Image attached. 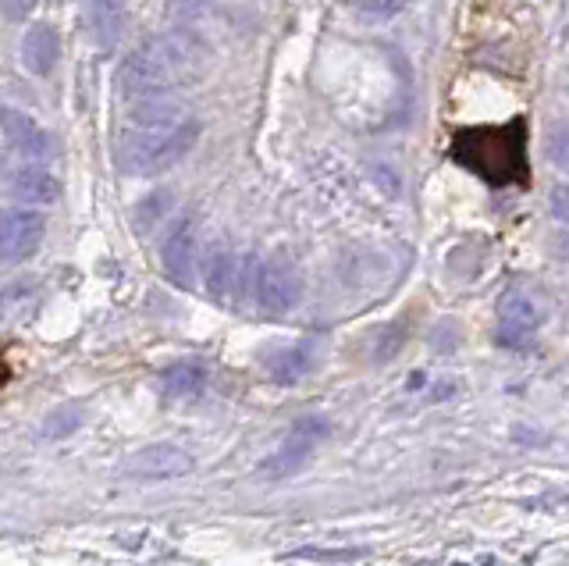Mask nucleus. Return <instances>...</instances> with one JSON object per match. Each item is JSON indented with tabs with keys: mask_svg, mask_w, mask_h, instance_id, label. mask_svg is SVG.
<instances>
[{
	"mask_svg": "<svg viewBox=\"0 0 569 566\" xmlns=\"http://www.w3.org/2000/svg\"><path fill=\"white\" fill-rule=\"evenodd\" d=\"M61 61V40L53 26L40 22V26H29V32L22 37V64L29 68L32 76H50L53 68Z\"/></svg>",
	"mask_w": 569,
	"mask_h": 566,
	"instance_id": "obj_11",
	"label": "nucleus"
},
{
	"mask_svg": "<svg viewBox=\"0 0 569 566\" xmlns=\"http://www.w3.org/2000/svg\"><path fill=\"white\" fill-rule=\"evenodd\" d=\"M317 360V352L310 342H299V346H289L274 352V357H267V367H271V375L278 381H299L302 375H310V367Z\"/></svg>",
	"mask_w": 569,
	"mask_h": 566,
	"instance_id": "obj_15",
	"label": "nucleus"
},
{
	"mask_svg": "<svg viewBox=\"0 0 569 566\" xmlns=\"http://www.w3.org/2000/svg\"><path fill=\"white\" fill-rule=\"evenodd\" d=\"M11 192L22 203H36V207H47L61 197V182H58V175H50L47 168L40 165H26V168H18L14 171V179H11Z\"/></svg>",
	"mask_w": 569,
	"mask_h": 566,
	"instance_id": "obj_13",
	"label": "nucleus"
},
{
	"mask_svg": "<svg viewBox=\"0 0 569 566\" xmlns=\"http://www.w3.org/2000/svg\"><path fill=\"white\" fill-rule=\"evenodd\" d=\"M406 325L402 321H396V325H385V328H378L373 331V339L381 342V349H373V360H391L399 352V346H402V339H406Z\"/></svg>",
	"mask_w": 569,
	"mask_h": 566,
	"instance_id": "obj_16",
	"label": "nucleus"
},
{
	"mask_svg": "<svg viewBox=\"0 0 569 566\" xmlns=\"http://www.w3.org/2000/svg\"><path fill=\"white\" fill-rule=\"evenodd\" d=\"M47 236V218L29 207H0V264L29 260Z\"/></svg>",
	"mask_w": 569,
	"mask_h": 566,
	"instance_id": "obj_6",
	"label": "nucleus"
},
{
	"mask_svg": "<svg viewBox=\"0 0 569 566\" xmlns=\"http://www.w3.org/2000/svg\"><path fill=\"white\" fill-rule=\"evenodd\" d=\"M189 470H192V456L178 446H168V441L139 449L121 464V474L136 477V481H171V477H182Z\"/></svg>",
	"mask_w": 569,
	"mask_h": 566,
	"instance_id": "obj_7",
	"label": "nucleus"
},
{
	"mask_svg": "<svg viewBox=\"0 0 569 566\" xmlns=\"http://www.w3.org/2000/svg\"><path fill=\"white\" fill-rule=\"evenodd\" d=\"M196 72V58L192 50L182 40L160 37L136 47L129 58H124L121 72H118V86L129 100H142V97H160L168 93L171 86L186 82Z\"/></svg>",
	"mask_w": 569,
	"mask_h": 566,
	"instance_id": "obj_2",
	"label": "nucleus"
},
{
	"mask_svg": "<svg viewBox=\"0 0 569 566\" xmlns=\"http://www.w3.org/2000/svg\"><path fill=\"white\" fill-rule=\"evenodd\" d=\"M551 215L569 225V186H559L556 192H551Z\"/></svg>",
	"mask_w": 569,
	"mask_h": 566,
	"instance_id": "obj_20",
	"label": "nucleus"
},
{
	"mask_svg": "<svg viewBox=\"0 0 569 566\" xmlns=\"http://www.w3.org/2000/svg\"><path fill=\"white\" fill-rule=\"evenodd\" d=\"M124 26H129V4L124 0H86V29L100 50H111Z\"/></svg>",
	"mask_w": 569,
	"mask_h": 566,
	"instance_id": "obj_10",
	"label": "nucleus"
},
{
	"mask_svg": "<svg viewBox=\"0 0 569 566\" xmlns=\"http://www.w3.org/2000/svg\"><path fill=\"white\" fill-rule=\"evenodd\" d=\"M548 321V304L541 292H533L527 286H512L502 304H498V342L509 349H520L530 342L538 328Z\"/></svg>",
	"mask_w": 569,
	"mask_h": 566,
	"instance_id": "obj_4",
	"label": "nucleus"
},
{
	"mask_svg": "<svg viewBox=\"0 0 569 566\" xmlns=\"http://www.w3.org/2000/svg\"><path fill=\"white\" fill-rule=\"evenodd\" d=\"M551 161H556L569 175V121L556 136H551Z\"/></svg>",
	"mask_w": 569,
	"mask_h": 566,
	"instance_id": "obj_17",
	"label": "nucleus"
},
{
	"mask_svg": "<svg viewBox=\"0 0 569 566\" xmlns=\"http://www.w3.org/2000/svg\"><path fill=\"white\" fill-rule=\"evenodd\" d=\"M409 4V0H367L363 11L367 14H378V19H388V14H396Z\"/></svg>",
	"mask_w": 569,
	"mask_h": 566,
	"instance_id": "obj_19",
	"label": "nucleus"
},
{
	"mask_svg": "<svg viewBox=\"0 0 569 566\" xmlns=\"http://www.w3.org/2000/svg\"><path fill=\"white\" fill-rule=\"evenodd\" d=\"M8 378H11V367H8V360H4V357H0V388L8 385Z\"/></svg>",
	"mask_w": 569,
	"mask_h": 566,
	"instance_id": "obj_21",
	"label": "nucleus"
},
{
	"mask_svg": "<svg viewBox=\"0 0 569 566\" xmlns=\"http://www.w3.org/2000/svg\"><path fill=\"white\" fill-rule=\"evenodd\" d=\"M200 126L171 100L142 97L121 129L118 165L129 175H160L192 150Z\"/></svg>",
	"mask_w": 569,
	"mask_h": 566,
	"instance_id": "obj_1",
	"label": "nucleus"
},
{
	"mask_svg": "<svg viewBox=\"0 0 569 566\" xmlns=\"http://www.w3.org/2000/svg\"><path fill=\"white\" fill-rule=\"evenodd\" d=\"M207 388V367L200 360H174L160 370V393L168 399H192Z\"/></svg>",
	"mask_w": 569,
	"mask_h": 566,
	"instance_id": "obj_14",
	"label": "nucleus"
},
{
	"mask_svg": "<svg viewBox=\"0 0 569 566\" xmlns=\"http://www.w3.org/2000/svg\"><path fill=\"white\" fill-rule=\"evenodd\" d=\"M0 129H4L8 143L26 157H47L53 150L50 136L22 111H0Z\"/></svg>",
	"mask_w": 569,
	"mask_h": 566,
	"instance_id": "obj_12",
	"label": "nucleus"
},
{
	"mask_svg": "<svg viewBox=\"0 0 569 566\" xmlns=\"http://www.w3.org/2000/svg\"><path fill=\"white\" fill-rule=\"evenodd\" d=\"M328 438V420H320V417H302L296 420L289 435H284L281 446L263 459V474L267 477H289L296 470H302L313 459L317 446Z\"/></svg>",
	"mask_w": 569,
	"mask_h": 566,
	"instance_id": "obj_5",
	"label": "nucleus"
},
{
	"mask_svg": "<svg viewBox=\"0 0 569 566\" xmlns=\"http://www.w3.org/2000/svg\"><path fill=\"white\" fill-rule=\"evenodd\" d=\"M242 264L236 257V250L224 242L218 246H210L203 264H200V275H203V289L210 299H218V304H228L231 296H236L242 289Z\"/></svg>",
	"mask_w": 569,
	"mask_h": 566,
	"instance_id": "obj_9",
	"label": "nucleus"
},
{
	"mask_svg": "<svg viewBox=\"0 0 569 566\" xmlns=\"http://www.w3.org/2000/svg\"><path fill=\"white\" fill-rule=\"evenodd\" d=\"M160 264H164V275L178 289H192V281H196V221L192 218H178L171 225L164 246H160Z\"/></svg>",
	"mask_w": 569,
	"mask_h": 566,
	"instance_id": "obj_8",
	"label": "nucleus"
},
{
	"mask_svg": "<svg viewBox=\"0 0 569 566\" xmlns=\"http://www.w3.org/2000/svg\"><path fill=\"white\" fill-rule=\"evenodd\" d=\"M32 4L36 0H0V14H4L8 22H26Z\"/></svg>",
	"mask_w": 569,
	"mask_h": 566,
	"instance_id": "obj_18",
	"label": "nucleus"
},
{
	"mask_svg": "<svg viewBox=\"0 0 569 566\" xmlns=\"http://www.w3.org/2000/svg\"><path fill=\"white\" fill-rule=\"evenodd\" d=\"M242 289L253 292L257 299V307L263 314H289L296 304H299V296H302V278L299 271L292 268L289 260H281V257H271V260H253V257H246L242 264Z\"/></svg>",
	"mask_w": 569,
	"mask_h": 566,
	"instance_id": "obj_3",
	"label": "nucleus"
}]
</instances>
